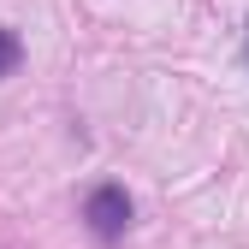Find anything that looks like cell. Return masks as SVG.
I'll return each instance as SVG.
<instances>
[{
    "label": "cell",
    "instance_id": "obj_1",
    "mask_svg": "<svg viewBox=\"0 0 249 249\" xmlns=\"http://www.w3.org/2000/svg\"><path fill=\"white\" fill-rule=\"evenodd\" d=\"M83 226L101 243L124 237V226H131V196H124V184H95V190L83 196Z\"/></svg>",
    "mask_w": 249,
    "mask_h": 249
},
{
    "label": "cell",
    "instance_id": "obj_2",
    "mask_svg": "<svg viewBox=\"0 0 249 249\" xmlns=\"http://www.w3.org/2000/svg\"><path fill=\"white\" fill-rule=\"evenodd\" d=\"M18 66H24V42H18V30L0 24V77H12Z\"/></svg>",
    "mask_w": 249,
    "mask_h": 249
},
{
    "label": "cell",
    "instance_id": "obj_3",
    "mask_svg": "<svg viewBox=\"0 0 249 249\" xmlns=\"http://www.w3.org/2000/svg\"><path fill=\"white\" fill-rule=\"evenodd\" d=\"M243 66H249V30H243Z\"/></svg>",
    "mask_w": 249,
    "mask_h": 249
}]
</instances>
